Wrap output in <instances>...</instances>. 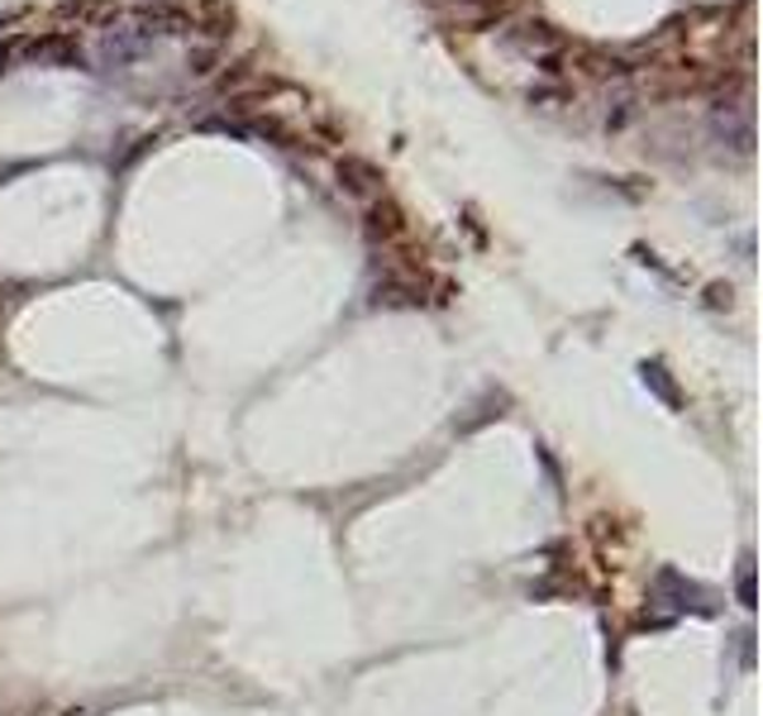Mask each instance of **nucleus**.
Wrapping results in <instances>:
<instances>
[{
	"instance_id": "dca6fc26",
	"label": "nucleus",
	"mask_w": 763,
	"mask_h": 716,
	"mask_svg": "<svg viewBox=\"0 0 763 716\" xmlns=\"http://www.w3.org/2000/svg\"><path fill=\"white\" fill-rule=\"evenodd\" d=\"M735 593H740V607H759V593H754V558L750 554H744L740 558V583H735Z\"/></svg>"
},
{
	"instance_id": "2eb2a0df",
	"label": "nucleus",
	"mask_w": 763,
	"mask_h": 716,
	"mask_svg": "<svg viewBox=\"0 0 763 716\" xmlns=\"http://www.w3.org/2000/svg\"><path fill=\"white\" fill-rule=\"evenodd\" d=\"M215 63H220V43H206V48H196L186 57V72H192V77H210Z\"/></svg>"
},
{
	"instance_id": "39448f33",
	"label": "nucleus",
	"mask_w": 763,
	"mask_h": 716,
	"mask_svg": "<svg viewBox=\"0 0 763 716\" xmlns=\"http://www.w3.org/2000/svg\"><path fill=\"white\" fill-rule=\"evenodd\" d=\"M654 593H658V601H668V607H678V611H711V593L678 568H658Z\"/></svg>"
},
{
	"instance_id": "9d476101",
	"label": "nucleus",
	"mask_w": 763,
	"mask_h": 716,
	"mask_svg": "<svg viewBox=\"0 0 763 716\" xmlns=\"http://www.w3.org/2000/svg\"><path fill=\"white\" fill-rule=\"evenodd\" d=\"M196 29L210 43H220L225 34H235V6H229V0H200V6L192 10V34Z\"/></svg>"
},
{
	"instance_id": "f03ea898",
	"label": "nucleus",
	"mask_w": 763,
	"mask_h": 716,
	"mask_svg": "<svg viewBox=\"0 0 763 716\" xmlns=\"http://www.w3.org/2000/svg\"><path fill=\"white\" fill-rule=\"evenodd\" d=\"M149 48H153V39H149V34H139L134 24H115V29H106V34H100L96 57H100V67L120 72V67H134Z\"/></svg>"
},
{
	"instance_id": "f257e3e1",
	"label": "nucleus",
	"mask_w": 763,
	"mask_h": 716,
	"mask_svg": "<svg viewBox=\"0 0 763 716\" xmlns=\"http://www.w3.org/2000/svg\"><path fill=\"white\" fill-rule=\"evenodd\" d=\"M573 67V72H582V77H592V82H625V77H635V63H630L625 53H611V48H597V43H564V53H558V67Z\"/></svg>"
},
{
	"instance_id": "f3484780",
	"label": "nucleus",
	"mask_w": 763,
	"mask_h": 716,
	"mask_svg": "<svg viewBox=\"0 0 763 716\" xmlns=\"http://www.w3.org/2000/svg\"><path fill=\"white\" fill-rule=\"evenodd\" d=\"M730 296H735V292H730V282H711V286H707V306H711V311L730 306Z\"/></svg>"
},
{
	"instance_id": "a211bd4d",
	"label": "nucleus",
	"mask_w": 763,
	"mask_h": 716,
	"mask_svg": "<svg viewBox=\"0 0 763 716\" xmlns=\"http://www.w3.org/2000/svg\"><path fill=\"white\" fill-rule=\"evenodd\" d=\"M6 57H10V48H6V43H0V72H6Z\"/></svg>"
},
{
	"instance_id": "6e6552de",
	"label": "nucleus",
	"mask_w": 763,
	"mask_h": 716,
	"mask_svg": "<svg viewBox=\"0 0 763 716\" xmlns=\"http://www.w3.org/2000/svg\"><path fill=\"white\" fill-rule=\"evenodd\" d=\"M372 306H425V278L421 272H382V282L372 286Z\"/></svg>"
},
{
	"instance_id": "f8f14e48",
	"label": "nucleus",
	"mask_w": 763,
	"mask_h": 716,
	"mask_svg": "<svg viewBox=\"0 0 763 716\" xmlns=\"http://www.w3.org/2000/svg\"><path fill=\"white\" fill-rule=\"evenodd\" d=\"M120 14L115 0H63L57 6V20H72V24H106Z\"/></svg>"
},
{
	"instance_id": "0eeeda50",
	"label": "nucleus",
	"mask_w": 763,
	"mask_h": 716,
	"mask_svg": "<svg viewBox=\"0 0 763 716\" xmlns=\"http://www.w3.org/2000/svg\"><path fill=\"white\" fill-rule=\"evenodd\" d=\"M24 57H29L34 67H81V48H77V39L63 34V29L29 39V43H24Z\"/></svg>"
},
{
	"instance_id": "9b49d317",
	"label": "nucleus",
	"mask_w": 763,
	"mask_h": 716,
	"mask_svg": "<svg viewBox=\"0 0 763 716\" xmlns=\"http://www.w3.org/2000/svg\"><path fill=\"white\" fill-rule=\"evenodd\" d=\"M506 10H511V0H449V20L464 29H482V24L501 20Z\"/></svg>"
},
{
	"instance_id": "7ed1b4c3",
	"label": "nucleus",
	"mask_w": 763,
	"mask_h": 716,
	"mask_svg": "<svg viewBox=\"0 0 763 716\" xmlns=\"http://www.w3.org/2000/svg\"><path fill=\"white\" fill-rule=\"evenodd\" d=\"M501 43L515 53H525V57H539V63H549V57L564 53V34H558L554 24H544V20H525V24H511L506 34H501Z\"/></svg>"
},
{
	"instance_id": "20e7f679",
	"label": "nucleus",
	"mask_w": 763,
	"mask_h": 716,
	"mask_svg": "<svg viewBox=\"0 0 763 716\" xmlns=\"http://www.w3.org/2000/svg\"><path fill=\"white\" fill-rule=\"evenodd\" d=\"M335 177H339V186L349 196H358V200H378L382 192H386V172L372 163V158H358V153H344L339 163H335Z\"/></svg>"
},
{
	"instance_id": "1a4fd4ad",
	"label": "nucleus",
	"mask_w": 763,
	"mask_h": 716,
	"mask_svg": "<svg viewBox=\"0 0 763 716\" xmlns=\"http://www.w3.org/2000/svg\"><path fill=\"white\" fill-rule=\"evenodd\" d=\"M134 29L139 34H192V10L186 6H167V0H153L134 14Z\"/></svg>"
},
{
	"instance_id": "423d86ee",
	"label": "nucleus",
	"mask_w": 763,
	"mask_h": 716,
	"mask_svg": "<svg viewBox=\"0 0 763 716\" xmlns=\"http://www.w3.org/2000/svg\"><path fill=\"white\" fill-rule=\"evenodd\" d=\"M363 229H368V239L372 243H401L411 235V220H406V210L396 206V200H368V210H363Z\"/></svg>"
},
{
	"instance_id": "ddd939ff",
	"label": "nucleus",
	"mask_w": 763,
	"mask_h": 716,
	"mask_svg": "<svg viewBox=\"0 0 763 716\" xmlns=\"http://www.w3.org/2000/svg\"><path fill=\"white\" fill-rule=\"evenodd\" d=\"M640 378H644V387H650V392H654L658 401H664V406H673V411L683 406L678 382H673V372H668L664 364H658V358H644V364H640Z\"/></svg>"
},
{
	"instance_id": "4468645a",
	"label": "nucleus",
	"mask_w": 763,
	"mask_h": 716,
	"mask_svg": "<svg viewBox=\"0 0 763 716\" xmlns=\"http://www.w3.org/2000/svg\"><path fill=\"white\" fill-rule=\"evenodd\" d=\"M501 406H506V392H487V397L478 401V406H472V415H464V421H458V435H472V430H478V425L497 421Z\"/></svg>"
}]
</instances>
